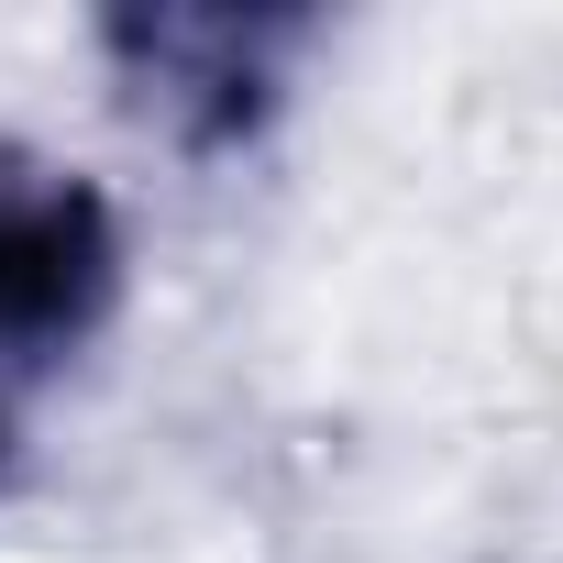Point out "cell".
Wrapping results in <instances>:
<instances>
[{
	"label": "cell",
	"mask_w": 563,
	"mask_h": 563,
	"mask_svg": "<svg viewBox=\"0 0 563 563\" xmlns=\"http://www.w3.org/2000/svg\"><path fill=\"white\" fill-rule=\"evenodd\" d=\"M100 210L67 188V199H0V332H56L89 310L100 288Z\"/></svg>",
	"instance_id": "1"
}]
</instances>
